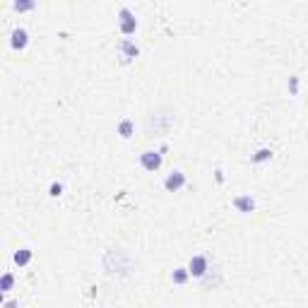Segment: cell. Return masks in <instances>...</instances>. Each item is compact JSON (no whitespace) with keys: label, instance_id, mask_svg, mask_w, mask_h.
I'll return each mask as SVG.
<instances>
[{"label":"cell","instance_id":"1","mask_svg":"<svg viewBox=\"0 0 308 308\" xmlns=\"http://www.w3.org/2000/svg\"><path fill=\"white\" fill-rule=\"evenodd\" d=\"M104 270L109 275H130L132 272V260L121 248H111L104 253Z\"/></svg>","mask_w":308,"mask_h":308},{"label":"cell","instance_id":"2","mask_svg":"<svg viewBox=\"0 0 308 308\" xmlns=\"http://www.w3.org/2000/svg\"><path fill=\"white\" fill-rule=\"evenodd\" d=\"M176 121V113L171 109H159V111H152L149 118H147V135H166L171 130V125Z\"/></svg>","mask_w":308,"mask_h":308},{"label":"cell","instance_id":"3","mask_svg":"<svg viewBox=\"0 0 308 308\" xmlns=\"http://www.w3.org/2000/svg\"><path fill=\"white\" fill-rule=\"evenodd\" d=\"M207 267H210V262H207V258H205V255H193L185 270H188V275H190V277L202 279V277H205V272H207Z\"/></svg>","mask_w":308,"mask_h":308},{"label":"cell","instance_id":"4","mask_svg":"<svg viewBox=\"0 0 308 308\" xmlns=\"http://www.w3.org/2000/svg\"><path fill=\"white\" fill-rule=\"evenodd\" d=\"M140 164H142L145 171L154 174V171H159V166H162V154L154 152V149H147V152L140 154Z\"/></svg>","mask_w":308,"mask_h":308},{"label":"cell","instance_id":"5","mask_svg":"<svg viewBox=\"0 0 308 308\" xmlns=\"http://www.w3.org/2000/svg\"><path fill=\"white\" fill-rule=\"evenodd\" d=\"M118 17H121V32H123L125 36L135 34V29H137V19H135V15L130 12V7H121Z\"/></svg>","mask_w":308,"mask_h":308},{"label":"cell","instance_id":"6","mask_svg":"<svg viewBox=\"0 0 308 308\" xmlns=\"http://www.w3.org/2000/svg\"><path fill=\"white\" fill-rule=\"evenodd\" d=\"M27 44H29L27 29H22V27L12 29V34H10V46H12L15 51H22V49H27Z\"/></svg>","mask_w":308,"mask_h":308},{"label":"cell","instance_id":"7","mask_svg":"<svg viewBox=\"0 0 308 308\" xmlns=\"http://www.w3.org/2000/svg\"><path fill=\"white\" fill-rule=\"evenodd\" d=\"M183 185H185V174L183 171H171V174L166 176V181H164V188H166L169 193H178Z\"/></svg>","mask_w":308,"mask_h":308},{"label":"cell","instance_id":"8","mask_svg":"<svg viewBox=\"0 0 308 308\" xmlns=\"http://www.w3.org/2000/svg\"><path fill=\"white\" fill-rule=\"evenodd\" d=\"M118 51H121V58H123L125 63L128 61H132V58H137L140 56V49L130 41V39H123L121 44H118Z\"/></svg>","mask_w":308,"mask_h":308},{"label":"cell","instance_id":"9","mask_svg":"<svg viewBox=\"0 0 308 308\" xmlns=\"http://www.w3.org/2000/svg\"><path fill=\"white\" fill-rule=\"evenodd\" d=\"M234 207H236L241 214H250V212L255 210V200H253L250 195H239V197H234Z\"/></svg>","mask_w":308,"mask_h":308},{"label":"cell","instance_id":"10","mask_svg":"<svg viewBox=\"0 0 308 308\" xmlns=\"http://www.w3.org/2000/svg\"><path fill=\"white\" fill-rule=\"evenodd\" d=\"M32 255H34V253H32L29 248H19V250L15 253V258H12V260H15V265H17V267H24V265H29V262H32Z\"/></svg>","mask_w":308,"mask_h":308},{"label":"cell","instance_id":"11","mask_svg":"<svg viewBox=\"0 0 308 308\" xmlns=\"http://www.w3.org/2000/svg\"><path fill=\"white\" fill-rule=\"evenodd\" d=\"M132 132H135V123H132L130 118H123V121L118 123V135H121L123 140H130Z\"/></svg>","mask_w":308,"mask_h":308},{"label":"cell","instance_id":"12","mask_svg":"<svg viewBox=\"0 0 308 308\" xmlns=\"http://www.w3.org/2000/svg\"><path fill=\"white\" fill-rule=\"evenodd\" d=\"M270 159H272V149H267V147L258 149V152L250 157V162H253V164H262V162H270Z\"/></svg>","mask_w":308,"mask_h":308},{"label":"cell","instance_id":"13","mask_svg":"<svg viewBox=\"0 0 308 308\" xmlns=\"http://www.w3.org/2000/svg\"><path fill=\"white\" fill-rule=\"evenodd\" d=\"M15 287V275L12 272H5L2 277H0V292L5 294V292H10Z\"/></svg>","mask_w":308,"mask_h":308},{"label":"cell","instance_id":"14","mask_svg":"<svg viewBox=\"0 0 308 308\" xmlns=\"http://www.w3.org/2000/svg\"><path fill=\"white\" fill-rule=\"evenodd\" d=\"M188 270L185 267H178V270H174V275H171V279H174V284H185L188 282Z\"/></svg>","mask_w":308,"mask_h":308},{"label":"cell","instance_id":"15","mask_svg":"<svg viewBox=\"0 0 308 308\" xmlns=\"http://www.w3.org/2000/svg\"><path fill=\"white\" fill-rule=\"evenodd\" d=\"M12 7H15L17 12H27V10H34V7H36V2H34V0H22V2H19V0H17Z\"/></svg>","mask_w":308,"mask_h":308},{"label":"cell","instance_id":"16","mask_svg":"<svg viewBox=\"0 0 308 308\" xmlns=\"http://www.w3.org/2000/svg\"><path fill=\"white\" fill-rule=\"evenodd\" d=\"M51 195H53V197L63 195V185H61V183H53V185H51Z\"/></svg>","mask_w":308,"mask_h":308},{"label":"cell","instance_id":"17","mask_svg":"<svg viewBox=\"0 0 308 308\" xmlns=\"http://www.w3.org/2000/svg\"><path fill=\"white\" fill-rule=\"evenodd\" d=\"M289 87H292V94H299V77H292Z\"/></svg>","mask_w":308,"mask_h":308},{"label":"cell","instance_id":"18","mask_svg":"<svg viewBox=\"0 0 308 308\" xmlns=\"http://www.w3.org/2000/svg\"><path fill=\"white\" fill-rule=\"evenodd\" d=\"M5 308H17V301H10V304H5Z\"/></svg>","mask_w":308,"mask_h":308},{"label":"cell","instance_id":"19","mask_svg":"<svg viewBox=\"0 0 308 308\" xmlns=\"http://www.w3.org/2000/svg\"><path fill=\"white\" fill-rule=\"evenodd\" d=\"M2 299H5V296H2V292H0V306H2Z\"/></svg>","mask_w":308,"mask_h":308}]
</instances>
